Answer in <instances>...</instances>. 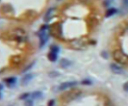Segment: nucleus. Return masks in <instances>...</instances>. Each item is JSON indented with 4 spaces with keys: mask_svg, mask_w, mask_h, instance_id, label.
Wrapping results in <instances>:
<instances>
[{
    "mask_svg": "<svg viewBox=\"0 0 128 106\" xmlns=\"http://www.w3.org/2000/svg\"><path fill=\"white\" fill-rule=\"evenodd\" d=\"M114 58L120 65H127L128 64V56L122 51V50H116L114 52Z\"/></svg>",
    "mask_w": 128,
    "mask_h": 106,
    "instance_id": "nucleus-1",
    "label": "nucleus"
},
{
    "mask_svg": "<svg viewBox=\"0 0 128 106\" xmlns=\"http://www.w3.org/2000/svg\"><path fill=\"white\" fill-rule=\"evenodd\" d=\"M48 29H49V26H48V25H45V26H43V27L40 29L39 32H38V35H39L40 40H41V44H40V47H41V48L44 47V45L47 43V41H48V39H49V34H48V32H47Z\"/></svg>",
    "mask_w": 128,
    "mask_h": 106,
    "instance_id": "nucleus-2",
    "label": "nucleus"
},
{
    "mask_svg": "<svg viewBox=\"0 0 128 106\" xmlns=\"http://www.w3.org/2000/svg\"><path fill=\"white\" fill-rule=\"evenodd\" d=\"M50 29V33L54 35L55 37H62V27L60 23H56L53 24L51 27H49Z\"/></svg>",
    "mask_w": 128,
    "mask_h": 106,
    "instance_id": "nucleus-3",
    "label": "nucleus"
},
{
    "mask_svg": "<svg viewBox=\"0 0 128 106\" xmlns=\"http://www.w3.org/2000/svg\"><path fill=\"white\" fill-rule=\"evenodd\" d=\"M81 95V92L78 91V90H75V91H72V92H70L68 95L66 97H68V100L67 101H72V100H75V99H77L79 96Z\"/></svg>",
    "mask_w": 128,
    "mask_h": 106,
    "instance_id": "nucleus-4",
    "label": "nucleus"
},
{
    "mask_svg": "<svg viewBox=\"0 0 128 106\" xmlns=\"http://www.w3.org/2000/svg\"><path fill=\"white\" fill-rule=\"evenodd\" d=\"M77 84V81H69V82H65V83H62L58 87L60 91H65L67 89H70V87H73Z\"/></svg>",
    "mask_w": 128,
    "mask_h": 106,
    "instance_id": "nucleus-5",
    "label": "nucleus"
},
{
    "mask_svg": "<svg viewBox=\"0 0 128 106\" xmlns=\"http://www.w3.org/2000/svg\"><path fill=\"white\" fill-rule=\"evenodd\" d=\"M16 32L17 33H15V39L18 41V42H23V41H25L26 40V36H25V32L23 30H16Z\"/></svg>",
    "mask_w": 128,
    "mask_h": 106,
    "instance_id": "nucleus-6",
    "label": "nucleus"
},
{
    "mask_svg": "<svg viewBox=\"0 0 128 106\" xmlns=\"http://www.w3.org/2000/svg\"><path fill=\"white\" fill-rule=\"evenodd\" d=\"M110 70L116 74H122L124 72L123 68L120 67V65H117V64H112L110 65Z\"/></svg>",
    "mask_w": 128,
    "mask_h": 106,
    "instance_id": "nucleus-7",
    "label": "nucleus"
},
{
    "mask_svg": "<svg viewBox=\"0 0 128 106\" xmlns=\"http://www.w3.org/2000/svg\"><path fill=\"white\" fill-rule=\"evenodd\" d=\"M4 82L8 84V86H10V87H14V86L16 85V82H17V78H16V77L6 78V79H4Z\"/></svg>",
    "mask_w": 128,
    "mask_h": 106,
    "instance_id": "nucleus-8",
    "label": "nucleus"
},
{
    "mask_svg": "<svg viewBox=\"0 0 128 106\" xmlns=\"http://www.w3.org/2000/svg\"><path fill=\"white\" fill-rule=\"evenodd\" d=\"M54 10H55V9H54L53 7L49 8V10L46 12V15H45V18H44L45 22H49L51 19H52V14H53V11H54Z\"/></svg>",
    "mask_w": 128,
    "mask_h": 106,
    "instance_id": "nucleus-9",
    "label": "nucleus"
},
{
    "mask_svg": "<svg viewBox=\"0 0 128 106\" xmlns=\"http://www.w3.org/2000/svg\"><path fill=\"white\" fill-rule=\"evenodd\" d=\"M34 74H27V75H25V76L22 78V84L23 85H26L29 82V81L34 78Z\"/></svg>",
    "mask_w": 128,
    "mask_h": 106,
    "instance_id": "nucleus-10",
    "label": "nucleus"
},
{
    "mask_svg": "<svg viewBox=\"0 0 128 106\" xmlns=\"http://www.w3.org/2000/svg\"><path fill=\"white\" fill-rule=\"evenodd\" d=\"M48 58L50 61H56L57 60V53H54L52 51H50L48 54Z\"/></svg>",
    "mask_w": 128,
    "mask_h": 106,
    "instance_id": "nucleus-11",
    "label": "nucleus"
},
{
    "mask_svg": "<svg viewBox=\"0 0 128 106\" xmlns=\"http://www.w3.org/2000/svg\"><path fill=\"white\" fill-rule=\"evenodd\" d=\"M118 12V10H117V8H108L107 9V11H106V17L108 18V17H112V16H114V14H117Z\"/></svg>",
    "mask_w": 128,
    "mask_h": 106,
    "instance_id": "nucleus-12",
    "label": "nucleus"
},
{
    "mask_svg": "<svg viewBox=\"0 0 128 106\" xmlns=\"http://www.w3.org/2000/svg\"><path fill=\"white\" fill-rule=\"evenodd\" d=\"M71 64L72 62L70 61V60H68V59H62V61H60V66L62 67V68H68V67H70L71 66Z\"/></svg>",
    "mask_w": 128,
    "mask_h": 106,
    "instance_id": "nucleus-13",
    "label": "nucleus"
},
{
    "mask_svg": "<svg viewBox=\"0 0 128 106\" xmlns=\"http://www.w3.org/2000/svg\"><path fill=\"white\" fill-rule=\"evenodd\" d=\"M30 97L32 99H39V98H42L43 97V94L41 92H34V94H31Z\"/></svg>",
    "mask_w": 128,
    "mask_h": 106,
    "instance_id": "nucleus-14",
    "label": "nucleus"
},
{
    "mask_svg": "<svg viewBox=\"0 0 128 106\" xmlns=\"http://www.w3.org/2000/svg\"><path fill=\"white\" fill-rule=\"evenodd\" d=\"M50 50L52 52H54V53H58L60 52V47L56 46V45H52V46L50 47Z\"/></svg>",
    "mask_w": 128,
    "mask_h": 106,
    "instance_id": "nucleus-15",
    "label": "nucleus"
},
{
    "mask_svg": "<svg viewBox=\"0 0 128 106\" xmlns=\"http://www.w3.org/2000/svg\"><path fill=\"white\" fill-rule=\"evenodd\" d=\"M81 83L84 84V85H91L93 82H92V80H90V79H84V80L81 81Z\"/></svg>",
    "mask_w": 128,
    "mask_h": 106,
    "instance_id": "nucleus-16",
    "label": "nucleus"
},
{
    "mask_svg": "<svg viewBox=\"0 0 128 106\" xmlns=\"http://www.w3.org/2000/svg\"><path fill=\"white\" fill-rule=\"evenodd\" d=\"M34 64H36V61L31 62V64H30L29 66H27V68H25V69H24V70H23V72H26V71H28L29 69H31V68H32V66H34Z\"/></svg>",
    "mask_w": 128,
    "mask_h": 106,
    "instance_id": "nucleus-17",
    "label": "nucleus"
},
{
    "mask_svg": "<svg viewBox=\"0 0 128 106\" xmlns=\"http://www.w3.org/2000/svg\"><path fill=\"white\" fill-rule=\"evenodd\" d=\"M30 97V94H24V95H22V96H20V99H22V100H24V99H27V98H29Z\"/></svg>",
    "mask_w": 128,
    "mask_h": 106,
    "instance_id": "nucleus-18",
    "label": "nucleus"
},
{
    "mask_svg": "<svg viewBox=\"0 0 128 106\" xmlns=\"http://www.w3.org/2000/svg\"><path fill=\"white\" fill-rule=\"evenodd\" d=\"M58 75H60L58 72H51L50 73V76L51 77H56V76H58Z\"/></svg>",
    "mask_w": 128,
    "mask_h": 106,
    "instance_id": "nucleus-19",
    "label": "nucleus"
},
{
    "mask_svg": "<svg viewBox=\"0 0 128 106\" xmlns=\"http://www.w3.org/2000/svg\"><path fill=\"white\" fill-rule=\"evenodd\" d=\"M112 1H114V0H105V2H104V3H105V5H107V6H108V5H110Z\"/></svg>",
    "mask_w": 128,
    "mask_h": 106,
    "instance_id": "nucleus-20",
    "label": "nucleus"
},
{
    "mask_svg": "<svg viewBox=\"0 0 128 106\" xmlns=\"http://www.w3.org/2000/svg\"><path fill=\"white\" fill-rule=\"evenodd\" d=\"M124 91L128 92V82H125V84H124Z\"/></svg>",
    "mask_w": 128,
    "mask_h": 106,
    "instance_id": "nucleus-21",
    "label": "nucleus"
},
{
    "mask_svg": "<svg viewBox=\"0 0 128 106\" xmlns=\"http://www.w3.org/2000/svg\"><path fill=\"white\" fill-rule=\"evenodd\" d=\"M101 55L103 56V57H105V58H107V57H108V54H107L106 52H102V53H101Z\"/></svg>",
    "mask_w": 128,
    "mask_h": 106,
    "instance_id": "nucleus-22",
    "label": "nucleus"
},
{
    "mask_svg": "<svg viewBox=\"0 0 128 106\" xmlns=\"http://www.w3.org/2000/svg\"><path fill=\"white\" fill-rule=\"evenodd\" d=\"M54 103H55V101H54V100H51V101H49V103H48V105H54Z\"/></svg>",
    "mask_w": 128,
    "mask_h": 106,
    "instance_id": "nucleus-23",
    "label": "nucleus"
},
{
    "mask_svg": "<svg viewBox=\"0 0 128 106\" xmlns=\"http://www.w3.org/2000/svg\"><path fill=\"white\" fill-rule=\"evenodd\" d=\"M26 104H27V105H32V101H28V99H27Z\"/></svg>",
    "mask_w": 128,
    "mask_h": 106,
    "instance_id": "nucleus-24",
    "label": "nucleus"
},
{
    "mask_svg": "<svg viewBox=\"0 0 128 106\" xmlns=\"http://www.w3.org/2000/svg\"><path fill=\"white\" fill-rule=\"evenodd\" d=\"M2 89H3V85H2V84H0V91H1Z\"/></svg>",
    "mask_w": 128,
    "mask_h": 106,
    "instance_id": "nucleus-25",
    "label": "nucleus"
},
{
    "mask_svg": "<svg viewBox=\"0 0 128 106\" xmlns=\"http://www.w3.org/2000/svg\"><path fill=\"white\" fill-rule=\"evenodd\" d=\"M2 98V96H1V94H0V99H1Z\"/></svg>",
    "mask_w": 128,
    "mask_h": 106,
    "instance_id": "nucleus-26",
    "label": "nucleus"
}]
</instances>
